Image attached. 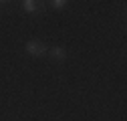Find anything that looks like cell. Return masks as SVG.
Segmentation results:
<instances>
[{"instance_id":"obj_4","label":"cell","mask_w":127,"mask_h":121,"mask_svg":"<svg viewBox=\"0 0 127 121\" xmlns=\"http://www.w3.org/2000/svg\"><path fill=\"white\" fill-rule=\"evenodd\" d=\"M51 6H53L55 10H63V8H67V6H69V2H67V0H53Z\"/></svg>"},{"instance_id":"obj_1","label":"cell","mask_w":127,"mask_h":121,"mask_svg":"<svg viewBox=\"0 0 127 121\" xmlns=\"http://www.w3.org/2000/svg\"><path fill=\"white\" fill-rule=\"evenodd\" d=\"M24 49H26V53L30 55V57H44L46 53H49V49H46V44L44 42H40V40H36V38H32V40H28L26 44H24Z\"/></svg>"},{"instance_id":"obj_2","label":"cell","mask_w":127,"mask_h":121,"mask_svg":"<svg viewBox=\"0 0 127 121\" xmlns=\"http://www.w3.org/2000/svg\"><path fill=\"white\" fill-rule=\"evenodd\" d=\"M22 10L28 12V14H36L42 10V2H38V0H24L22 2Z\"/></svg>"},{"instance_id":"obj_3","label":"cell","mask_w":127,"mask_h":121,"mask_svg":"<svg viewBox=\"0 0 127 121\" xmlns=\"http://www.w3.org/2000/svg\"><path fill=\"white\" fill-rule=\"evenodd\" d=\"M49 53H51V57L55 60H67V57H69V53H67L65 47H51Z\"/></svg>"}]
</instances>
